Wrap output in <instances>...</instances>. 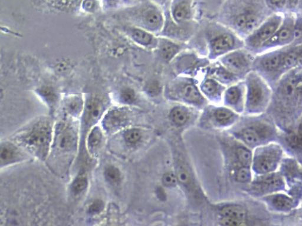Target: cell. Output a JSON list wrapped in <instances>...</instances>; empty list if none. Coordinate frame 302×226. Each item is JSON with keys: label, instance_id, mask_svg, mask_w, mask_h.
<instances>
[{"label": "cell", "instance_id": "cell-1", "mask_svg": "<svg viewBox=\"0 0 302 226\" xmlns=\"http://www.w3.org/2000/svg\"><path fill=\"white\" fill-rule=\"evenodd\" d=\"M53 134L51 120L41 117L20 128L10 138L33 160L46 162L50 154Z\"/></svg>", "mask_w": 302, "mask_h": 226}, {"label": "cell", "instance_id": "cell-2", "mask_svg": "<svg viewBox=\"0 0 302 226\" xmlns=\"http://www.w3.org/2000/svg\"><path fill=\"white\" fill-rule=\"evenodd\" d=\"M267 10L265 0H226L222 15L236 30L250 34L266 20Z\"/></svg>", "mask_w": 302, "mask_h": 226}, {"label": "cell", "instance_id": "cell-3", "mask_svg": "<svg viewBox=\"0 0 302 226\" xmlns=\"http://www.w3.org/2000/svg\"><path fill=\"white\" fill-rule=\"evenodd\" d=\"M284 17L279 13L275 14L267 18L251 34L249 35L246 43L251 49L261 48L268 41L283 22Z\"/></svg>", "mask_w": 302, "mask_h": 226}, {"label": "cell", "instance_id": "cell-4", "mask_svg": "<svg viewBox=\"0 0 302 226\" xmlns=\"http://www.w3.org/2000/svg\"><path fill=\"white\" fill-rule=\"evenodd\" d=\"M247 84V106L252 111L263 106L268 96L269 89L263 80L255 72H250L246 78Z\"/></svg>", "mask_w": 302, "mask_h": 226}, {"label": "cell", "instance_id": "cell-5", "mask_svg": "<svg viewBox=\"0 0 302 226\" xmlns=\"http://www.w3.org/2000/svg\"><path fill=\"white\" fill-rule=\"evenodd\" d=\"M31 161L32 158L10 138L0 141V171Z\"/></svg>", "mask_w": 302, "mask_h": 226}, {"label": "cell", "instance_id": "cell-6", "mask_svg": "<svg viewBox=\"0 0 302 226\" xmlns=\"http://www.w3.org/2000/svg\"><path fill=\"white\" fill-rule=\"evenodd\" d=\"M294 22L292 16L287 15L284 17L278 30L263 45L260 49L265 50L273 47H282L292 42L295 38Z\"/></svg>", "mask_w": 302, "mask_h": 226}, {"label": "cell", "instance_id": "cell-7", "mask_svg": "<svg viewBox=\"0 0 302 226\" xmlns=\"http://www.w3.org/2000/svg\"><path fill=\"white\" fill-rule=\"evenodd\" d=\"M221 61L223 67L235 76L248 71L252 61L251 56L241 50L229 52Z\"/></svg>", "mask_w": 302, "mask_h": 226}, {"label": "cell", "instance_id": "cell-8", "mask_svg": "<svg viewBox=\"0 0 302 226\" xmlns=\"http://www.w3.org/2000/svg\"><path fill=\"white\" fill-rule=\"evenodd\" d=\"M76 144V135L71 128L58 125L54 128L53 142L51 149H56L58 151L71 150Z\"/></svg>", "mask_w": 302, "mask_h": 226}, {"label": "cell", "instance_id": "cell-9", "mask_svg": "<svg viewBox=\"0 0 302 226\" xmlns=\"http://www.w3.org/2000/svg\"><path fill=\"white\" fill-rule=\"evenodd\" d=\"M235 46L234 37L228 33H223L213 38L210 44V57L215 58L226 54Z\"/></svg>", "mask_w": 302, "mask_h": 226}, {"label": "cell", "instance_id": "cell-10", "mask_svg": "<svg viewBox=\"0 0 302 226\" xmlns=\"http://www.w3.org/2000/svg\"><path fill=\"white\" fill-rule=\"evenodd\" d=\"M279 152L272 148L263 149L257 156L255 161V167L260 173H267L272 170L276 164L278 159Z\"/></svg>", "mask_w": 302, "mask_h": 226}, {"label": "cell", "instance_id": "cell-11", "mask_svg": "<svg viewBox=\"0 0 302 226\" xmlns=\"http://www.w3.org/2000/svg\"><path fill=\"white\" fill-rule=\"evenodd\" d=\"M172 14L176 23L188 22L193 16V0H175L172 7Z\"/></svg>", "mask_w": 302, "mask_h": 226}, {"label": "cell", "instance_id": "cell-12", "mask_svg": "<svg viewBox=\"0 0 302 226\" xmlns=\"http://www.w3.org/2000/svg\"><path fill=\"white\" fill-rule=\"evenodd\" d=\"M284 51L272 52L264 55L260 60V64L267 71H282Z\"/></svg>", "mask_w": 302, "mask_h": 226}, {"label": "cell", "instance_id": "cell-13", "mask_svg": "<svg viewBox=\"0 0 302 226\" xmlns=\"http://www.w3.org/2000/svg\"><path fill=\"white\" fill-rule=\"evenodd\" d=\"M127 114L124 110H113L106 116L104 120V126L109 131L116 130L127 123Z\"/></svg>", "mask_w": 302, "mask_h": 226}, {"label": "cell", "instance_id": "cell-14", "mask_svg": "<svg viewBox=\"0 0 302 226\" xmlns=\"http://www.w3.org/2000/svg\"><path fill=\"white\" fill-rule=\"evenodd\" d=\"M103 105L102 101L96 97H92L86 104L85 120L87 124L96 122L102 114Z\"/></svg>", "mask_w": 302, "mask_h": 226}, {"label": "cell", "instance_id": "cell-15", "mask_svg": "<svg viewBox=\"0 0 302 226\" xmlns=\"http://www.w3.org/2000/svg\"><path fill=\"white\" fill-rule=\"evenodd\" d=\"M180 93L183 98L189 103L201 104L204 102L203 97L201 96L199 90L192 83H185L180 90Z\"/></svg>", "mask_w": 302, "mask_h": 226}, {"label": "cell", "instance_id": "cell-16", "mask_svg": "<svg viewBox=\"0 0 302 226\" xmlns=\"http://www.w3.org/2000/svg\"><path fill=\"white\" fill-rule=\"evenodd\" d=\"M301 62V47H296L292 49L284 51L283 58L282 71L296 67Z\"/></svg>", "mask_w": 302, "mask_h": 226}, {"label": "cell", "instance_id": "cell-17", "mask_svg": "<svg viewBox=\"0 0 302 226\" xmlns=\"http://www.w3.org/2000/svg\"><path fill=\"white\" fill-rule=\"evenodd\" d=\"M142 20L148 29L154 30L160 27L162 23V17L157 9L149 8L143 13Z\"/></svg>", "mask_w": 302, "mask_h": 226}, {"label": "cell", "instance_id": "cell-18", "mask_svg": "<svg viewBox=\"0 0 302 226\" xmlns=\"http://www.w3.org/2000/svg\"><path fill=\"white\" fill-rule=\"evenodd\" d=\"M282 179L277 175H270L258 181L255 184L256 189L265 192L276 189L282 185Z\"/></svg>", "mask_w": 302, "mask_h": 226}, {"label": "cell", "instance_id": "cell-19", "mask_svg": "<svg viewBox=\"0 0 302 226\" xmlns=\"http://www.w3.org/2000/svg\"><path fill=\"white\" fill-rule=\"evenodd\" d=\"M179 50L178 45L168 40H163L159 46V53L166 61L171 60Z\"/></svg>", "mask_w": 302, "mask_h": 226}, {"label": "cell", "instance_id": "cell-20", "mask_svg": "<svg viewBox=\"0 0 302 226\" xmlns=\"http://www.w3.org/2000/svg\"><path fill=\"white\" fill-rule=\"evenodd\" d=\"M222 87L216 80L208 79L205 80L201 85V89L205 95L214 97L219 95Z\"/></svg>", "mask_w": 302, "mask_h": 226}, {"label": "cell", "instance_id": "cell-21", "mask_svg": "<svg viewBox=\"0 0 302 226\" xmlns=\"http://www.w3.org/2000/svg\"><path fill=\"white\" fill-rule=\"evenodd\" d=\"M224 217H228L244 220L246 217V211L244 208L235 205L225 207L221 211Z\"/></svg>", "mask_w": 302, "mask_h": 226}, {"label": "cell", "instance_id": "cell-22", "mask_svg": "<svg viewBox=\"0 0 302 226\" xmlns=\"http://www.w3.org/2000/svg\"><path fill=\"white\" fill-rule=\"evenodd\" d=\"M170 116L173 122L178 126L185 124L189 119L188 112L185 109L180 107L173 108Z\"/></svg>", "mask_w": 302, "mask_h": 226}, {"label": "cell", "instance_id": "cell-23", "mask_svg": "<svg viewBox=\"0 0 302 226\" xmlns=\"http://www.w3.org/2000/svg\"><path fill=\"white\" fill-rule=\"evenodd\" d=\"M212 79L223 82H229L234 80V76L223 67L215 68L212 71Z\"/></svg>", "mask_w": 302, "mask_h": 226}, {"label": "cell", "instance_id": "cell-24", "mask_svg": "<svg viewBox=\"0 0 302 226\" xmlns=\"http://www.w3.org/2000/svg\"><path fill=\"white\" fill-rule=\"evenodd\" d=\"M242 137L246 143L249 145L258 144L261 139V135L259 133L258 130L254 128H248L242 132Z\"/></svg>", "mask_w": 302, "mask_h": 226}, {"label": "cell", "instance_id": "cell-25", "mask_svg": "<svg viewBox=\"0 0 302 226\" xmlns=\"http://www.w3.org/2000/svg\"><path fill=\"white\" fill-rule=\"evenodd\" d=\"M214 116L217 122L225 124L234 119V114L230 110L220 108L215 111Z\"/></svg>", "mask_w": 302, "mask_h": 226}, {"label": "cell", "instance_id": "cell-26", "mask_svg": "<svg viewBox=\"0 0 302 226\" xmlns=\"http://www.w3.org/2000/svg\"><path fill=\"white\" fill-rule=\"evenodd\" d=\"M131 35L135 41L144 46L150 44L152 40L151 35L140 29L133 30Z\"/></svg>", "mask_w": 302, "mask_h": 226}, {"label": "cell", "instance_id": "cell-27", "mask_svg": "<svg viewBox=\"0 0 302 226\" xmlns=\"http://www.w3.org/2000/svg\"><path fill=\"white\" fill-rule=\"evenodd\" d=\"M273 206L278 209H289L292 205V200L290 198L283 195H277L272 199Z\"/></svg>", "mask_w": 302, "mask_h": 226}, {"label": "cell", "instance_id": "cell-28", "mask_svg": "<svg viewBox=\"0 0 302 226\" xmlns=\"http://www.w3.org/2000/svg\"><path fill=\"white\" fill-rule=\"evenodd\" d=\"M225 101L230 105H235L240 99L241 92L238 87L232 86L225 93Z\"/></svg>", "mask_w": 302, "mask_h": 226}, {"label": "cell", "instance_id": "cell-29", "mask_svg": "<svg viewBox=\"0 0 302 226\" xmlns=\"http://www.w3.org/2000/svg\"><path fill=\"white\" fill-rule=\"evenodd\" d=\"M102 134L98 127L93 128L90 133L88 138L89 147L92 149H94L98 147L101 142Z\"/></svg>", "mask_w": 302, "mask_h": 226}, {"label": "cell", "instance_id": "cell-30", "mask_svg": "<svg viewBox=\"0 0 302 226\" xmlns=\"http://www.w3.org/2000/svg\"><path fill=\"white\" fill-rule=\"evenodd\" d=\"M105 177L110 183L117 184L120 180V172L114 166L108 167L105 170Z\"/></svg>", "mask_w": 302, "mask_h": 226}, {"label": "cell", "instance_id": "cell-31", "mask_svg": "<svg viewBox=\"0 0 302 226\" xmlns=\"http://www.w3.org/2000/svg\"><path fill=\"white\" fill-rule=\"evenodd\" d=\"M237 155L238 161L245 167H248L251 164L252 155L248 149L244 147H239L237 149Z\"/></svg>", "mask_w": 302, "mask_h": 226}, {"label": "cell", "instance_id": "cell-32", "mask_svg": "<svg viewBox=\"0 0 302 226\" xmlns=\"http://www.w3.org/2000/svg\"><path fill=\"white\" fill-rule=\"evenodd\" d=\"M266 5L270 10L280 12L286 8L287 0H265Z\"/></svg>", "mask_w": 302, "mask_h": 226}, {"label": "cell", "instance_id": "cell-33", "mask_svg": "<svg viewBox=\"0 0 302 226\" xmlns=\"http://www.w3.org/2000/svg\"><path fill=\"white\" fill-rule=\"evenodd\" d=\"M125 139L130 144H135L140 141L141 138V133L140 130L136 128H132L128 130L124 135Z\"/></svg>", "mask_w": 302, "mask_h": 226}, {"label": "cell", "instance_id": "cell-34", "mask_svg": "<svg viewBox=\"0 0 302 226\" xmlns=\"http://www.w3.org/2000/svg\"><path fill=\"white\" fill-rule=\"evenodd\" d=\"M88 186V180L84 177H79L74 180L72 184L73 192L75 193H80L86 189Z\"/></svg>", "mask_w": 302, "mask_h": 226}, {"label": "cell", "instance_id": "cell-35", "mask_svg": "<svg viewBox=\"0 0 302 226\" xmlns=\"http://www.w3.org/2000/svg\"><path fill=\"white\" fill-rule=\"evenodd\" d=\"M251 172H250L248 167H245V168L238 170L237 175H236V179L239 182H247L251 179Z\"/></svg>", "mask_w": 302, "mask_h": 226}, {"label": "cell", "instance_id": "cell-36", "mask_svg": "<svg viewBox=\"0 0 302 226\" xmlns=\"http://www.w3.org/2000/svg\"><path fill=\"white\" fill-rule=\"evenodd\" d=\"M176 178L180 183L183 184H189L190 181L189 174L186 170L180 167L176 170Z\"/></svg>", "mask_w": 302, "mask_h": 226}, {"label": "cell", "instance_id": "cell-37", "mask_svg": "<svg viewBox=\"0 0 302 226\" xmlns=\"http://www.w3.org/2000/svg\"><path fill=\"white\" fill-rule=\"evenodd\" d=\"M82 103L78 98H73L68 103L67 107L69 111L75 114L79 112L81 109Z\"/></svg>", "mask_w": 302, "mask_h": 226}, {"label": "cell", "instance_id": "cell-38", "mask_svg": "<svg viewBox=\"0 0 302 226\" xmlns=\"http://www.w3.org/2000/svg\"><path fill=\"white\" fill-rule=\"evenodd\" d=\"M121 98L125 103H133L135 100V94L134 90L129 88L123 90L121 93Z\"/></svg>", "mask_w": 302, "mask_h": 226}, {"label": "cell", "instance_id": "cell-39", "mask_svg": "<svg viewBox=\"0 0 302 226\" xmlns=\"http://www.w3.org/2000/svg\"><path fill=\"white\" fill-rule=\"evenodd\" d=\"M162 182L166 187L174 186L177 182L176 176L172 173H166L163 176Z\"/></svg>", "mask_w": 302, "mask_h": 226}, {"label": "cell", "instance_id": "cell-40", "mask_svg": "<svg viewBox=\"0 0 302 226\" xmlns=\"http://www.w3.org/2000/svg\"><path fill=\"white\" fill-rule=\"evenodd\" d=\"M288 142L289 144L293 148L301 147V133L295 134H291L288 137Z\"/></svg>", "mask_w": 302, "mask_h": 226}, {"label": "cell", "instance_id": "cell-41", "mask_svg": "<svg viewBox=\"0 0 302 226\" xmlns=\"http://www.w3.org/2000/svg\"><path fill=\"white\" fill-rule=\"evenodd\" d=\"M221 224L225 225H242L245 224L244 220L228 217L222 218Z\"/></svg>", "mask_w": 302, "mask_h": 226}, {"label": "cell", "instance_id": "cell-42", "mask_svg": "<svg viewBox=\"0 0 302 226\" xmlns=\"http://www.w3.org/2000/svg\"><path fill=\"white\" fill-rule=\"evenodd\" d=\"M103 207V204L102 201L98 200H96L90 205L89 208V213L93 214L98 213L102 210Z\"/></svg>", "mask_w": 302, "mask_h": 226}, {"label": "cell", "instance_id": "cell-43", "mask_svg": "<svg viewBox=\"0 0 302 226\" xmlns=\"http://www.w3.org/2000/svg\"><path fill=\"white\" fill-rule=\"evenodd\" d=\"M147 90L149 95L154 96L158 95L160 88L157 82H152L148 86Z\"/></svg>", "mask_w": 302, "mask_h": 226}, {"label": "cell", "instance_id": "cell-44", "mask_svg": "<svg viewBox=\"0 0 302 226\" xmlns=\"http://www.w3.org/2000/svg\"><path fill=\"white\" fill-rule=\"evenodd\" d=\"M43 96L45 99L46 100L47 102L51 104H53L55 100H56V97H55L54 93L50 90H44V92L43 93Z\"/></svg>", "mask_w": 302, "mask_h": 226}, {"label": "cell", "instance_id": "cell-45", "mask_svg": "<svg viewBox=\"0 0 302 226\" xmlns=\"http://www.w3.org/2000/svg\"><path fill=\"white\" fill-rule=\"evenodd\" d=\"M83 5L85 10L92 11L95 8V2L94 0H85Z\"/></svg>", "mask_w": 302, "mask_h": 226}, {"label": "cell", "instance_id": "cell-46", "mask_svg": "<svg viewBox=\"0 0 302 226\" xmlns=\"http://www.w3.org/2000/svg\"><path fill=\"white\" fill-rule=\"evenodd\" d=\"M299 0H287L286 7H289L291 9H294L297 7Z\"/></svg>", "mask_w": 302, "mask_h": 226}]
</instances>
